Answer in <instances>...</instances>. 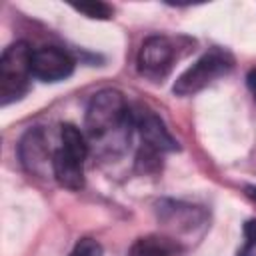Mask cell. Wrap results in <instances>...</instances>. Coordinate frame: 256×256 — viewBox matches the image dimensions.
Listing matches in <instances>:
<instances>
[{
  "label": "cell",
  "mask_w": 256,
  "mask_h": 256,
  "mask_svg": "<svg viewBox=\"0 0 256 256\" xmlns=\"http://www.w3.org/2000/svg\"><path fill=\"white\" fill-rule=\"evenodd\" d=\"M88 156V138L74 124H62L60 148L52 154V174L66 190L84 188V160Z\"/></svg>",
  "instance_id": "cell-2"
},
{
  "label": "cell",
  "mask_w": 256,
  "mask_h": 256,
  "mask_svg": "<svg viewBox=\"0 0 256 256\" xmlns=\"http://www.w3.org/2000/svg\"><path fill=\"white\" fill-rule=\"evenodd\" d=\"M18 156L22 166L30 172V174H42V170L50 164L52 166V156H50V148L44 136L42 128H30L18 144Z\"/></svg>",
  "instance_id": "cell-9"
},
{
  "label": "cell",
  "mask_w": 256,
  "mask_h": 256,
  "mask_svg": "<svg viewBox=\"0 0 256 256\" xmlns=\"http://www.w3.org/2000/svg\"><path fill=\"white\" fill-rule=\"evenodd\" d=\"M234 68V58L224 48H210L192 66H188L174 82L172 92L176 96H194L218 78L226 76Z\"/></svg>",
  "instance_id": "cell-5"
},
{
  "label": "cell",
  "mask_w": 256,
  "mask_h": 256,
  "mask_svg": "<svg viewBox=\"0 0 256 256\" xmlns=\"http://www.w3.org/2000/svg\"><path fill=\"white\" fill-rule=\"evenodd\" d=\"M134 132H138L140 136L138 164L144 166V170L158 168V160L162 154L178 150L176 138L168 132L164 120L152 110H134Z\"/></svg>",
  "instance_id": "cell-4"
},
{
  "label": "cell",
  "mask_w": 256,
  "mask_h": 256,
  "mask_svg": "<svg viewBox=\"0 0 256 256\" xmlns=\"http://www.w3.org/2000/svg\"><path fill=\"white\" fill-rule=\"evenodd\" d=\"M128 256H170V248H168V242L162 240V238H138Z\"/></svg>",
  "instance_id": "cell-10"
},
{
  "label": "cell",
  "mask_w": 256,
  "mask_h": 256,
  "mask_svg": "<svg viewBox=\"0 0 256 256\" xmlns=\"http://www.w3.org/2000/svg\"><path fill=\"white\" fill-rule=\"evenodd\" d=\"M238 256H256V220H248L244 224V244Z\"/></svg>",
  "instance_id": "cell-13"
},
{
  "label": "cell",
  "mask_w": 256,
  "mask_h": 256,
  "mask_svg": "<svg viewBox=\"0 0 256 256\" xmlns=\"http://www.w3.org/2000/svg\"><path fill=\"white\" fill-rule=\"evenodd\" d=\"M246 84H248V88H250V92H252V96H254V100H256V68L248 72Z\"/></svg>",
  "instance_id": "cell-14"
},
{
  "label": "cell",
  "mask_w": 256,
  "mask_h": 256,
  "mask_svg": "<svg viewBox=\"0 0 256 256\" xmlns=\"http://www.w3.org/2000/svg\"><path fill=\"white\" fill-rule=\"evenodd\" d=\"M156 216L158 222L170 232L172 240L194 234L196 228L206 224V212L202 208L178 200H160L156 204Z\"/></svg>",
  "instance_id": "cell-7"
},
{
  "label": "cell",
  "mask_w": 256,
  "mask_h": 256,
  "mask_svg": "<svg viewBox=\"0 0 256 256\" xmlns=\"http://www.w3.org/2000/svg\"><path fill=\"white\" fill-rule=\"evenodd\" d=\"M32 78L30 44L18 40L6 46L0 56V106L20 100L28 92Z\"/></svg>",
  "instance_id": "cell-3"
},
{
  "label": "cell",
  "mask_w": 256,
  "mask_h": 256,
  "mask_svg": "<svg viewBox=\"0 0 256 256\" xmlns=\"http://www.w3.org/2000/svg\"><path fill=\"white\" fill-rule=\"evenodd\" d=\"M72 8L76 10V12H82L84 16H88V18H96V20H108V18H112V14H114V8L110 6V4H106V2H80V4H72Z\"/></svg>",
  "instance_id": "cell-11"
},
{
  "label": "cell",
  "mask_w": 256,
  "mask_h": 256,
  "mask_svg": "<svg viewBox=\"0 0 256 256\" xmlns=\"http://www.w3.org/2000/svg\"><path fill=\"white\" fill-rule=\"evenodd\" d=\"M74 72V58L58 46H40L32 50V76L42 82H60Z\"/></svg>",
  "instance_id": "cell-8"
},
{
  "label": "cell",
  "mask_w": 256,
  "mask_h": 256,
  "mask_svg": "<svg viewBox=\"0 0 256 256\" xmlns=\"http://www.w3.org/2000/svg\"><path fill=\"white\" fill-rule=\"evenodd\" d=\"M174 60H176V48L170 38L148 36L138 50L136 64H138V72L144 78L152 82H162L170 74Z\"/></svg>",
  "instance_id": "cell-6"
},
{
  "label": "cell",
  "mask_w": 256,
  "mask_h": 256,
  "mask_svg": "<svg viewBox=\"0 0 256 256\" xmlns=\"http://www.w3.org/2000/svg\"><path fill=\"white\" fill-rule=\"evenodd\" d=\"M246 194L256 202V186H246Z\"/></svg>",
  "instance_id": "cell-15"
},
{
  "label": "cell",
  "mask_w": 256,
  "mask_h": 256,
  "mask_svg": "<svg viewBox=\"0 0 256 256\" xmlns=\"http://www.w3.org/2000/svg\"><path fill=\"white\" fill-rule=\"evenodd\" d=\"M68 256H104V250L94 238H80Z\"/></svg>",
  "instance_id": "cell-12"
},
{
  "label": "cell",
  "mask_w": 256,
  "mask_h": 256,
  "mask_svg": "<svg viewBox=\"0 0 256 256\" xmlns=\"http://www.w3.org/2000/svg\"><path fill=\"white\" fill-rule=\"evenodd\" d=\"M84 128L88 140L106 150H122L134 132V110L116 88L98 90L86 108Z\"/></svg>",
  "instance_id": "cell-1"
}]
</instances>
